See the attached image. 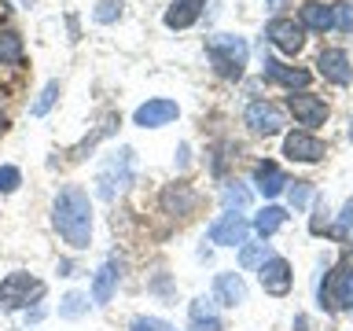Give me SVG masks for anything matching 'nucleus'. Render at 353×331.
<instances>
[{
  "label": "nucleus",
  "instance_id": "f257e3e1",
  "mask_svg": "<svg viewBox=\"0 0 353 331\" xmlns=\"http://www.w3.org/2000/svg\"><path fill=\"white\" fill-rule=\"evenodd\" d=\"M52 225L63 236L66 247H74V250H85L92 243V203H88L85 188H77V184L59 188V195L52 203Z\"/></svg>",
  "mask_w": 353,
  "mask_h": 331
},
{
  "label": "nucleus",
  "instance_id": "f03ea898",
  "mask_svg": "<svg viewBox=\"0 0 353 331\" xmlns=\"http://www.w3.org/2000/svg\"><path fill=\"white\" fill-rule=\"evenodd\" d=\"M206 55H210L214 70L225 77V81H239L250 48H247L243 37H236V33H217V37H206Z\"/></svg>",
  "mask_w": 353,
  "mask_h": 331
},
{
  "label": "nucleus",
  "instance_id": "7ed1b4c3",
  "mask_svg": "<svg viewBox=\"0 0 353 331\" xmlns=\"http://www.w3.org/2000/svg\"><path fill=\"white\" fill-rule=\"evenodd\" d=\"M129 181H132V148H121L118 154H110L103 162V170L96 173V195L114 199L118 192H125Z\"/></svg>",
  "mask_w": 353,
  "mask_h": 331
},
{
  "label": "nucleus",
  "instance_id": "20e7f679",
  "mask_svg": "<svg viewBox=\"0 0 353 331\" xmlns=\"http://www.w3.org/2000/svg\"><path fill=\"white\" fill-rule=\"evenodd\" d=\"M44 283H37L30 272H8L0 280V309L4 313H15V309L30 305V298H41Z\"/></svg>",
  "mask_w": 353,
  "mask_h": 331
},
{
  "label": "nucleus",
  "instance_id": "39448f33",
  "mask_svg": "<svg viewBox=\"0 0 353 331\" xmlns=\"http://www.w3.org/2000/svg\"><path fill=\"white\" fill-rule=\"evenodd\" d=\"M350 294H353V261H342L320 283V305L324 309H350Z\"/></svg>",
  "mask_w": 353,
  "mask_h": 331
},
{
  "label": "nucleus",
  "instance_id": "423d86ee",
  "mask_svg": "<svg viewBox=\"0 0 353 331\" xmlns=\"http://www.w3.org/2000/svg\"><path fill=\"white\" fill-rule=\"evenodd\" d=\"M176 118H181V107H176V99H165V96H154L132 110V126H140V129H162Z\"/></svg>",
  "mask_w": 353,
  "mask_h": 331
},
{
  "label": "nucleus",
  "instance_id": "0eeeda50",
  "mask_svg": "<svg viewBox=\"0 0 353 331\" xmlns=\"http://www.w3.org/2000/svg\"><path fill=\"white\" fill-rule=\"evenodd\" d=\"M265 37H269L280 52H287V55H298L305 48V26L298 19H287V15L272 19L269 26H265Z\"/></svg>",
  "mask_w": 353,
  "mask_h": 331
},
{
  "label": "nucleus",
  "instance_id": "6e6552de",
  "mask_svg": "<svg viewBox=\"0 0 353 331\" xmlns=\"http://www.w3.org/2000/svg\"><path fill=\"white\" fill-rule=\"evenodd\" d=\"M243 121H247L258 137H276V132L287 126V114L276 103H269V99H254L247 107V114H243Z\"/></svg>",
  "mask_w": 353,
  "mask_h": 331
},
{
  "label": "nucleus",
  "instance_id": "1a4fd4ad",
  "mask_svg": "<svg viewBox=\"0 0 353 331\" xmlns=\"http://www.w3.org/2000/svg\"><path fill=\"white\" fill-rule=\"evenodd\" d=\"M247 232H250V221L243 214H221L214 225H210V243H217V247H239V243H247Z\"/></svg>",
  "mask_w": 353,
  "mask_h": 331
},
{
  "label": "nucleus",
  "instance_id": "9d476101",
  "mask_svg": "<svg viewBox=\"0 0 353 331\" xmlns=\"http://www.w3.org/2000/svg\"><path fill=\"white\" fill-rule=\"evenodd\" d=\"M195 206H199V195H195L192 184L173 181V184L162 188V210L170 217H188V214H195Z\"/></svg>",
  "mask_w": 353,
  "mask_h": 331
},
{
  "label": "nucleus",
  "instance_id": "9b49d317",
  "mask_svg": "<svg viewBox=\"0 0 353 331\" xmlns=\"http://www.w3.org/2000/svg\"><path fill=\"white\" fill-rule=\"evenodd\" d=\"M287 107H291V114L302 121V126H324L327 121V103L313 92H291V99H287Z\"/></svg>",
  "mask_w": 353,
  "mask_h": 331
},
{
  "label": "nucleus",
  "instance_id": "f8f14e48",
  "mask_svg": "<svg viewBox=\"0 0 353 331\" xmlns=\"http://www.w3.org/2000/svg\"><path fill=\"white\" fill-rule=\"evenodd\" d=\"M283 154L291 162H320L324 159V143L313 132H287L283 137Z\"/></svg>",
  "mask_w": 353,
  "mask_h": 331
},
{
  "label": "nucleus",
  "instance_id": "ddd939ff",
  "mask_svg": "<svg viewBox=\"0 0 353 331\" xmlns=\"http://www.w3.org/2000/svg\"><path fill=\"white\" fill-rule=\"evenodd\" d=\"M258 280L269 294L280 298V294L291 291V265H287V258H265L261 269H258Z\"/></svg>",
  "mask_w": 353,
  "mask_h": 331
},
{
  "label": "nucleus",
  "instance_id": "4468645a",
  "mask_svg": "<svg viewBox=\"0 0 353 331\" xmlns=\"http://www.w3.org/2000/svg\"><path fill=\"white\" fill-rule=\"evenodd\" d=\"M316 66H320V74H324L331 85H350L353 81L350 55L342 52V48H324V52L316 55Z\"/></svg>",
  "mask_w": 353,
  "mask_h": 331
},
{
  "label": "nucleus",
  "instance_id": "2eb2a0df",
  "mask_svg": "<svg viewBox=\"0 0 353 331\" xmlns=\"http://www.w3.org/2000/svg\"><path fill=\"white\" fill-rule=\"evenodd\" d=\"M265 77L269 81H276V85H283V88H298V92H305V85L313 81V74L309 70H302V66H287V63H280V59H265Z\"/></svg>",
  "mask_w": 353,
  "mask_h": 331
},
{
  "label": "nucleus",
  "instance_id": "dca6fc26",
  "mask_svg": "<svg viewBox=\"0 0 353 331\" xmlns=\"http://www.w3.org/2000/svg\"><path fill=\"white\" fill-rule=\"evenodd\" d=\"M214 302L228 305V309L247 302V283H243L239 272H217L214 276Z\"/></svg>",
  "mask_w": 353,
  "mask_h": 331
},
{
  "label": "nucleus",
  "instance_id": "f3484780",
  "mask_svg": "<svg viewBox=\"0 0 353 331\" xmlns=\"http://www.w3.org/2000/svg\"><path fill=\"white\" fill-rule=\"evenodd\" d=\"M118 276H121V261L118 258H107L103 265H99V272L92 276V302L96 305H107L110 298H114Z\"/></svg>",
  "mask_w": 353,
  "mask_h": 331
},
{
  "label": "nucleus",
  "instance_id": "a211bd4d",
  "mask_svg": "<svg viewBox=\"0 0 353 331\" xmlns=\"http://www.w3.org/2000/svg\"><path fill=\"white\" fill-rule=\"evenodd\" d=\"M203 8H206V0H173L170 8H165V26L170 30H188V26H195L199 15H203Z\"/></svg>",
  "mask_w": 353,
  "mask_h": 331
},
{
  "label": "nucleus",
  "instance_id": "6ab92c4d",
  "mask_svg": "<svg viewBox=\"0 0 353 331\" xmlns=\"http://www.w3.org/2000/svg\"><path fill=\"white\" fill-rule=\"evenodd\" d=\"M254 184H258V192L265 199H276V195L283 192L287 177H283V170L276 162H258V170H254Z\"/></svg>",
  "mask_w": 353,
  "mask_h": 331
},
{
  "label": "nucleus",
  "instance_id": "aec40b11",
  "mask_svg": "<svg viewBox=\"0 0 353 331\" xmlns=\"http://www.w3.org/2000/svg\"><path fill=\"white\" fill-rule=\"evenodd\" d=\"M302 22L305 30H316V33H327L331 26H335V8L320 4V0H309V4H302Z\"/></svg>",
  "mask_w": 353,
  "mask_h": 331
},
{
  "label": "nucleus",
  "instance_id": "412c9836",
  "mask_svg": "<svg viewBox=\"0 0 353 331\" xmlns=\"http://www.w3.org/2000/svg\"><path fill=\"white\" fill-rule=\"evenodd\" d=\"M192 331H225V320L210 309L206 298H195L192 302Z\"/></svg>",
  "mask_w": 353,
  "mask_h": 331
},
{
  "label": "nucleus",
  "instance_id": "4be33fe9",
  "mask_svg": "<svg viewBox=\"0 0 353 331\" xmlns=\"http://www.w3.org/2000/svg\"><path fill=\"white\" fill-rule=\"evenodd\" d=\"M283 221H287V210L283 206H265L261 214L254 217V232H258V236H272V232L283 228Z\"/></svg>",
  "mask_w": 353,
  "mask_h": 331
},
{
  "label": "nucleus",
  "instance_id": "5701e85b",
  "mask_svg": "<svg viewBox=\"0 0 353 331\" xmlns=\"http://www.w3.org/2000/svg\"><path fill=\"white\" fill-rule=\"evenodd\" d=\"M22 63V37L15 30H0V66Z\"/></svg>",
  "mask_w": 353,
  "mask_h": 331
},
{
  "label": "nucleus",
  "instance_id": "b1692460",
  "mask_svg": "<svg viewBox=\"0 0 353 331\" xmlns=\"http://www.w3.org/2000/svg\"><path fill=\"white\" fill-rule=\"evenodd\" d=\"M55 99H59V81H48V85H44V88H41V96H37V103H33V107H30V114H33V118H41V114H48V110H52V103H55Z\"/></svg>",
  "mask_w": 353,
  "mask_h": 331
},
{
  "label": "nucleus",
  "instance_id": "393cba45",
  "mask_svg": "<svg viewBox=\"0 0 353 331\" xmlns=\"http://www.w3.org/2000/svg\"><path fill=\"white\" fill-rule=\"evenodd\" d=\"M121 8H125L121 0H99L96 11H92V19L103 22V26H107V22H118V19H121Z\"/></svg>",
  "mask_w": 353,
  "mask_h": 331
},
{
  "label": "nucleus",
  "instance_id": "a878e982",
  "mask_svg": "<svg viewBox=\"0 0 353 331\" xmlns=\"http://www.w3.org/2000/svg\"><path fill=\"white\" fill-rule=\"evenodd\" d=\"M19 184H22L19 166H0V195H11Z\"/></svg>",
  "mask_w": 353,
  "mask_h": 331
},
{
  "label": "nucleus",
  "instance_id": "bb28decb",
  "mask_svg": "<svg viewBox=\"0 0 353 331\" xmlns=\"http://www.w3.org/2000/svg\"><path fill=\"white\" fill-rule=\"evenodd\" d=\"M309 195H313V184H309V181H294V188L287 192V199H291L294 210H302L309 203Z\"/></svg>",
  "mask_w": 353,
  "mask_h": 331
},
{
  "label": "nucleus",
  "instance_id": "cd10ccee",
  "mask_svg": "<svg viewBox=\"0 0 353 331\" xmlns=\"http://www.w3.org/2000/svg\"><path fill=\"white\" fill-rule=\"evenodd\" d=\"M335 30H342V33H350L353 30V4H335Z\"/></svg>",
  "mask_w": 353,
  "mask_h": 331
},
{
  "label": "nucleus",
  "instance_id": "c85d7f7f",
  "mask_svg": "<svg viewBox=\"0 0 353 331\" xmlns=\"http://www.w3.org/2000/svg\"><path fill=\"white\" fill-rule=\"evenodd\" d=\"M81 309H88V302H85V294H77V291H74V294H66V298H63L59 313H63V317H77Z\"/></svg>",
  "mask_w": 353,
  "mask_h": 331
},
{
  "label": "nucleus",
  "instance_id": "c756f323",
  "mask_svg": "<svg viewBox=\"0 0 353 331\" xmlns=\"http://www.w3.org/2000/svg\"><path fill=\"white\" fill-rule=\"evenodd\" d=\"M225 203L243 210V206L250 203V192H247V188H239V184H228V188H225Z\"/></svg>",
  "mask_w": 353,
  "mask_h": 331
},
{
  "label": "nucleus",
  "instance_id": "7c9ffc66",
  "mask_svg": "<svg viewBox=\"0 0 353 331\" xmlns=\"http://www.w3.org/2000/svg\"><path fill=\"white\" fill-rule=\"evenodd\" d=\"M129 331H170V328H165V320H159V317H137L129 324Z\"/></svg>",
  "mask_w": 353,
  "mask_h": 331
},
{
  "label": "nucleus",
  "instance_id": "2f4dec72",
  "mask_svg": "<svg viewBox=\"0 0 353 331\" xmlns=\"http://www.w3.org/2000/svg\"><path fill=\"white\" fill-rule=\"evenodd\" d=\"M239 261H243V269H254V265H261V247H243Z\"/></svg>",
  "mask_w": 353,
  "mask_h": 331
},
{
  "label": "nucleus",
  "instance_id": "473e14b6",
  "mask_svg": "<svg viewBox=\"0 0 353 331\" xmlns=\"http://www.w3.org/2000/svg\"><path fill=\"white\" fill-rule=\"evenodd\" d=\"M350 225H353V199L346 203V210H342V232H346Z\"/></svg>",
  "mask_w": 353,
  "mask_h": 331
},
{
  "label": "nucleus",
  "instance_id": "72a5a7b5",
  "mask_svg": "<svg viewBox=\"0 0 353 331\" xmlns=\"http://www.w3.org/2000/svg\"><path fill=\"white\" fill-rule=\"evenodd\" d=\"M8 129V118H4V110H0V132H4Z\"/></svg>",
  "mask_w": 353,
  "mask_h": 331
},
{
  "label": "nucleus",
  "instance_id": "f704fd0d",
  "mask_svg": "<svg viewBox=\"0 0 353 331\" xmlns=\"http://www.w3.org/2000/svg\"><path fill=\"white\" fill-rule=\"evenodd\" d=\"M350 140H353V121H350Z\"/></svg>",
  "mask_w": 353,
  "mask_h": 331
}]
</instances>
